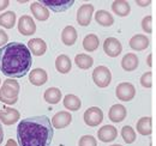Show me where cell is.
Here are the masks:
<instances>
[{"mask_svg": "<svg viewBox=\"0 0 156 146\" xmlns=\"http://www.w3.org/2000/svg\"><path fill=\"white\" fill-rule=\"evenodd\" d=\"M84 122L90 127H96L103 121V111L98 107H90L84 113Z\"/></svg>", "mask_w": 156, "mask_h": 146, "instance_id": "6", "label": "cell"}, {"mask_svg": "<svg viewBox=\"0 0 156 146\" xmlns=\"http://www.w3.org/2000/svg\"><path fill=\"white\" fill-rule=\"evenodd\" d=\"M20 117V111L15 108H4L0 109V121L6 125V126H11L15 125L16 122H18Z\"/></svg>", "mask_w": 156, "mask_h": 146, "instance_id": "11", "label": "cell"}, {"mask_svg": "<svg viewBox=\"0 0 156 146\" xmlns=\"http://www.w3.org/2000/svg\"><path fill=\"white\" fill-rule=\"evenodd\" d=\"M140 85L145 89H150L153 86V72L151 71L143 73V75L140 77Z\"/></svg>", "mask_w": 156, "mask_h": 146, "instance_id": "31", "label": "cell"}, {"mask_svg": "<svg viewBox=\"0 0 156 146\" xmlns=\"http://www.w3.org/2000/svg\"><path fill=\"white\" fill-rule=\"evenodd\" d=\"M94 15V6L91 4H83L77 10V23L80 26H88Z\"/></svg>", "mask_w": 156, "mask_h": 146, "instance_id": "7", "label": "cell"}, {"mask_svg": "<svg viewBox=\"0 0 156 146\" xmlns=\"http://www.w3.org/2000/svg\"><path fill=\"white\" fill-rule=\"evenodd\" d=\"M103 50L109 57H117L122 52V46L115 37H108L103 42Z\"/></svg>", "mask_w": 156, "mask_h": 146, "instance_id": "9", "label": "cell"}, {"mask_svg": "<svg viewBox=\"0 0 156 146\" xmlns=\"http://www.w3.org/2000/svg\"><path fill=\"white\" fill-rule=\"evenodd\" d=\"M136 4L139 7H147L151 4V1L150 0H136Z\"/></svg>", "mask_w": 156, "mask_h": 146, "instance_id": "35", "label": "cell"}, {"mask_svg": "<svg viewBox=\"0 0 156 146\" xmlns=\"http://www.w3.org/2000/svg\"><path fill=\"white\" fill-rule=\"evenodd\" d=\"M95 20L101 26H111L114 23L113 16L108 11H105V10H98L95 13Z\"/></svg>", "mask_w": 156, "mask_h": 146, "instance_id": "26", "label": "cell"}, {"mask_svg": "<svg viewBox=\"0 0 156 146\" xmlns=\"http://www.w3.org/2000/svg\"><path fill=\"white\" fill-rule=\"evenodd\" d=\"M138 64H139V59L133 53H127V54L124 55L122 59H121V67L126 72L135 71L138 67Z\"/></svg>", "mask_w": 156, "mask_h": 146, "instance_id": "18", "label": "cell"}, {"mask_svg": "<svg viewBox=\"0 0 156 146\" xmlns=\"http://www.w3.org/2000/svg\"><path fill=\"white\" fill-rule=\"evenodd\" d=\"M18 31L24 36H31L36 31V24L34 19L28 15H24L18 19Z\"/></svg>", "mask_w": 156, "mask_h": 146, "instance_id": "8", "label": "cell"}, {"mask_svg": "<svg viewBox=\"0 0 156 146\" xmlns=\"http://www.w3.org/2000/svg\"><path fill=\"white\" fill-rule=\"evenodd\" d=\"M93 80L98 88H107L112 82V73L106 66H98L93 71Z\"/></svg>", "mask_w": 156, "mask_h": 146, "instance_id": "4", "label": "cell"}, {"mask_svg": "<svg viewBox=\"0 0 156 146\" xmlns=\"http://www.w3.org/2000/svg\"><path fill=\"white\" fill-rule=\"evenodd\" d=\"M28 48H29L30 53H33L35 56H41V55H43L46 53L47 44L42 38L36 37V38H31L28 42Z\"/></svg>", "mask_w": 156, "mask_h": 146, "instance_id": "17", "label": "cell"}, {"mask_svg": "<svg viewBox=\"0 0 156 146\" xmlns=\"http://www.w3.org/2000/svg\"><path fill=\"white\" fill-rule=\"evenodd\" d=\"M121 137L126 144H132L136 141V132L131 126H124L121 128Z\"/></svg>", "mask_w": 156, "mask_h": 146, "instance_id": "30", "label": "cell"}, {"mask_svg": "<svg viewBox=\"0 0 156 146\" xmlns=\"http://www.w3.org/2000/svg\"><path fill=\"white\" fill-rule=\"evenodd\" d=\"M61 97H62V95H61L60 89H58V88H49L43 93L44 101L47 103H49V104H57V103H59Z\"/></svg>", "mask_w": 156, "mask_h": 146, "instance_id": "25", "label": "cell"}, {"mask_svg": "<svg viewBox=\"0 0 156 146\" xmlns=\"http://www.w3.org/2000/svg\"><path fill=\"white\" fill-rule=\"evenodd\" d=\"M62 104L64 107L70 111H77L80 109L82 107V102L80 99L78 98L76 95H72V93H69L64 97V101H62Z\"/></svg>", "mask_w": 156, "mask_h": 146, "instance_id": "24", "label": "cell"}, {"mask_svg": "<svg viewBox=\"0 0 156 146\" xmlns=\"http://www.w3.org/2000/svg\"><path fill=\"white\" fill-rule=\"evenodd\" d=\"M53 134L52 122L44 115L24 119L17 127L20 146H51Z\"/></svg>", "mask_w": 156, "mask_h": 146, "instance_id": "2", "label": "cell"}, {"mask_svg": "<svg viewBox=\"0 0 156 146\" xmlns=\"http://www.w3.org/2000/svg\"><path fill=\"white\" fill-rule=\"evenodd\" d=\"M126 115H127L126 108L121 104H113L108 111V117L114 123H119V122L124 121Z\"/></svg>", "mask_w": 156, "mask_h": 146, "instance_id": "16", "label": "cell"}, {"mask_svg": "<svg viewBox=\"0 0 156 146\" xmlns=\"http://www.w3.org/2000/svg\"><path fill=\"white\" fill-rule=\"evenodd\" d=\"M61 41L65 46H73L77 41V31L72 25H67L64 28L61 33Z\"/></svg>", "mask_w": 156, "mask_h": 146, "instance_id": "22", "label": "cell"}, {"mask_svg": "<svg viewBox=\"0 0 156 146\" xmlns=\"http://www.w3.org/2000/svg\"><path fill=\"white\" fill-rule=\"evenodd\" d=\"M137 132L142 135H150L153 133V119L150 116L140 117L137 121Z\"/></svg>", "mask_w": 156, "mask_h": 146, "instance_id": "21", "label": "cell"}, {"mask_svg": "<svg viewBox=\"0 0 156 146\" xmlns=\"http://www.w3.org/2000/svg\"><path fill=\"white\" fill-rule=\"evenodd\" d=\"M16 13L13 11H6L0 15V25L5 29H12L16 24Z\"/></svg>", "mask_w": 156, "mask_h": 146, "instance_id": "27", "label": "cell"}, {"mask_svg": "<svg viewBox=\"0 0 156 146\" xmlns=\"http://www.w3.org/2000/svg\"><path fill=\"white\" fill-rule=\"evenodd\" d=\"M130 48L137 50V52H142L144 49H147L150 44V40L149 37H147V35H142V34H137L135 36H132V38L129 42Z\"/></svg>", "mask_w": 156, "mask_h": 146, "instance_id": "14", "label": "cell"}, {"mask_svg": "<svg viewBox=\"0 0 156 146\" xmlns=\"http://www.w3.org/2000/svg\"><path fill=\"white\" fill-rule=\"evenodd\" d=\"M98 44H100V40L95 34H89L83 40V48L87 52H95L98 48Z\"/></svg>", "mask_w": 156, "mask_h": 146, "instance_id": "28", "label": "cell"}, {"mask_svg": "<svg viewBox=\"0 0 156 146\" xmlns=\"http://www.w3.org/2000/svg\"><path fill=\"white\" fill-rule=\"evenodd\" d=\"M20 93V83L16 79L7 78L0 89V102L12 106L18 101Z\"/></svg>", "mask_w": 156, "mask_h": 146, "instance_id": "3", "label": "cell"}, {"mask_svg": "<svg viewBox=\"0 0 156 146\" xmlns=\"http://www.w3.org/2000/svg\"><path fill=\"white\" fill-rule=\"evenodd\" d=\"M7 41H9L7 34L2 29H0V47H5L6 43H7Z\"/></svg>", "mask_w": 156, "mask_h": 146, "instance_id": "34", "label": "cell"}, {"mask_svg": "<svg viewBox=\"0 0 156 146\" xmlns=\"http://www.w3.org/2000/svg\"><path fill=\"white\" fill-rule=\"evenodd\" d=\"M148 66H149V67L153 66V54H151V53L148 55Z\"/></svg>", "mask_w": 156, "mask_h": 146, "instance_id": "38", "label": "cell"}, {"mask_svg": "<svg viewBox=\"0 0 156 146\" xmlns=\"http://www.w3.org/2000/svg\"><path fill=\"white\" fill-rule=\"evenodd\" d=\"M2 140H4V130H2L1 125H0V145L2 144Z\"/></svg>", "mask_w": 156, "mask_h": 146, "instance_id": "39", "label": "cell"}, {"mask_svg": "<svg viewBox=\"0 0 156 146\" xmlns=\"http://www.w3.org/2000/svg\"><path fill=\"white\" fill-rule=\"evenodd\" d=\"M30 11H31L33 16L37 20H40V22H44V20H47V19L49 18V10L46 6H43L40 1L31 2Z\"/></svg>", "mask_w": 156, "mask_h": 146, "instance_id": "15", "label": "cell"}, {"mask_svg": "<svg viewBox=\"0 0 156 146\" xmlns=\"http://www.w3.org/2000/svg\"><path fill=\"white\" fill-rule=\"evenodd\" d=\"M47 80H48V75L43 68H35L29 74V82L35 86H41L46 84Z\"/></svg>", "mask_w": 156, "mask_h": 146, "instance_id": "19", "label": "cell"}, {"mask_svg": "<svg viewBox=\"0 0 156 146\" xmlns=\"http://www.w3.org/2000/svg\"><path fill=\"white\" fill-rule=\"evenodd\" d=\"M40 2L43 6H46L48 10H52L53 12H57V13L66 11L75 4L73 0H42Z\"/></svg>", "mask_w": 156, "mask_h": 146, "instance_id": "10", "label": "cell"}, {"mask_svg": "<svg viewBox=\"0 0 156 146\" xmlns=\"http://www.w3.org/2000/svg\"><path fill=\"white\" fill-rule=\"evenodd\" d=\"M118 130L117 128L112 125H105L98 129V138L102 143H112L117 139Z\"/></svg>", "mask_w": 156, "mask_h": 146, "instance_id": "12", "label": "cell"}, {"mask_svg": "<svg viewBox=\"0 0 156 146\" xmlns=\"http://www.w3.org/2000/svg\"><path fill=\"white\" fill-rule=\"evenodd\" d=\"M6 146H18V144L13 139H9L7 143H6Z\"/></svg>", "mask_w": 156, "mask_h": 146, "instance_id": "37", "label": "cell"}, {"mask_svg": "<svg viewBox=\"0 0 156 146\" xmlns=\"http://www.w3.org/2000/svg\"><path fill=\"white\" fill-rule=\"evenodd\" d=\"M55 68L59 73L61 74H66L71 71L72 68V64H71V60L70 57L66 54H60L55 59Z\"/></svg>", "mask_w": 156, "mask_h": 146, "instance_id": "23", "label": "cell"}, {"mask_svg": "<svg viewBox=\"0 0 156 146\" xmlns=\"http://www.w3.org/2000/svg\"><path fill=\"white\" fill-rule=\"evenodd\" d=\"M31 65V53L23 43L11 42L0 48V71L10 79L24 77L30 71Z\"/></svg>", "mask_w": 156, "mask_h": 146, "instance_id": "1", "label": "cell"}, {"mask_svg": "<svg viewBox=\"0 0 156 146\" xmlns=\"http://www.w3.org/2000/svg\"><path fill=\"white\" fill-rule=\"evenodd\" d=\"M0 84H1V79H0Z\"/></svg>", "mask_w": 156, "mask_h": 146, "instance_id": "42", "label": "cell"}, {"mask_svg": "<svg viewBox=\"0 0 156 146\" xmlns=\"http://www.w3.org/2000/svg\"><path fill=\"white\" fill-rule=\"evenodd\" d=\"M111 146H122V145H119V144H113V145H111Z\"/></svg>", "mask_w": 156, "mask_h": 146, "instance_id": "41", "label": "cell"}, {"mask_svg": "<svg viewBox=\"0 0 156 146\" xmlns=\"http://www.w3.org/2000/svg\"><path fill=\"white\" fill-rule=\"evenodd\" d=\"M72 122V115L69 111H58L52 119V126L54 128H66Z\"/></svg>", "mask_w": 156, "mask_h": 146, "instance_id": "13", "label": "cell"}, {"mask_svg": "<svg viewBox=\"0 0 156 146\" xmlns=\"http://www.w3.org/2000/svg\"><path fill=\"white\" fill-rule=\"evenodd\" d=\"M18 2H23L24 4V2H27V0H18Z\"/></svg>", "mask_w": 156, "mask_h": 146, "instance_id": "40", "label": "cell"}, {"mask_svg": "<svg viewBox=\"0 0 156 146\" xmlns=\"http://www.w3.org/2000/svg\"><path fill=\"white\" fill-rule=\"evenodd\" d=\"M78 146H98V141L93 135H83L79 139Z\"/></svg>", "mask_w": 156, "mask_h": 146, "instance_id": "33", "label": "cell"}, {"mask_svg": "<svg viewBox=\"0 0 156 146\" xmlns=\"http://www.w3.org/2000/svg\"><path fill=\"white\" fill-rule=\"evenodd\" d=\"M115 95H117V97L120 101L129 102V101L135 98V96H136V88L131 83L122 82V83H120V84L117 85Z\"/></svg>", "mask_w": 156, "mask_h": 146, "instance_id": "5", "label": "cell"}, {"mask_svg": "<svg viewBox=\"0 0 156 146\" xmlns=\"http://www.w3.org/2000/svg\"><path fill=\"white\" fill-rule=\"evenodd\" d=\"M9 5H10V1L9 0H0V11L5 10Z\"/></svg>", "mask_w": 156, "mask_h": 146, "instance_id": "36", "label": "cell"}, {"mask_svg": "<svg viewBox=\"0 0 156 146\" xmlns=\"http://www.w3.org/2000/svg\"><path fill=\"white\" fill-rule=\"evenodd\" d=\"M142 30L144 33H147L148 35H150L153 33V17L150 15L145 16L142 19Z\"/></svg>", "mask_w": 156, "mask_h": 146, "instance_id": "32", "label": "cell"}, {"mask_svg": "<svg viewBox=\"0 0 156 146\" xmlns=\"http://www.w3.org/2000/svg\"><path fill=\"white\" fill-rule=\"evenodd\" d=\"M112 11L119 17H126L131 12V6L126 0H114L112 2Z\"/></svg>", "mask_w": 156, "mask_h": 146, "instance_id": "20", "label": "cell"}, {"mask_svg": "<svg viewBox=\"0 0 156 146\" xmlns=\"http://www.w3.org/2000/svg\"><path fill=\"white\" fill-rule=\"evenodd\" d=\"M75 62L80 70H88L94 65V59L88 54H77L75 57Z\"/></svg>", "mask_w": 156, "mask_h": 146, "instance_id": "29", "label": "cell"}]
</instances>
